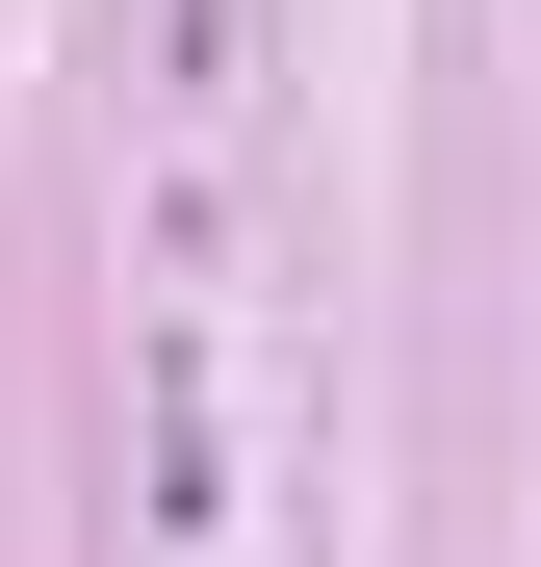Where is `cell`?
Returning <instances> with one entry per match:
<instances>
[]
</instances>
